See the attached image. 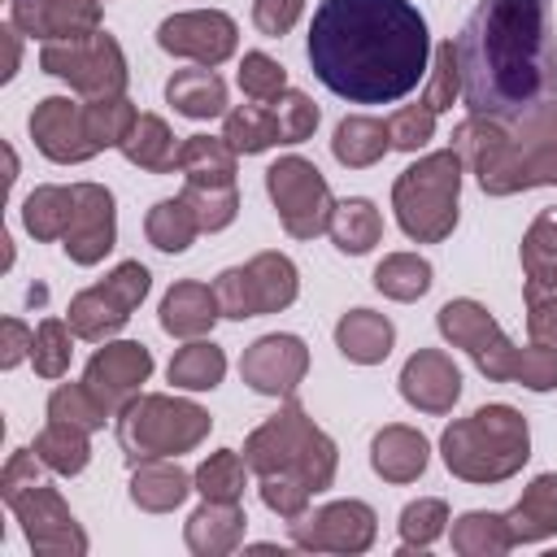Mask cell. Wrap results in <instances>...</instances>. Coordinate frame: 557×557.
Instances as JSON below:
<instances>
[{
    "label": "cell",
    "instance_id": "6da1fadb",
    "mask_svg": "<svg viewBox=\"0 0 557 557\" xmlns=\"http://www.w3.org/2000/svg\"><path fill=\"white\" fill-rule=\"evenodd\" d=\"M309 70L348 104H392L426 78L431 35L409 0H322L309 22Z\"/></svg>",
    "mask_w": 557,
    "mask_h": 557
},
{
    "label": "cell",
    "instance_id": "7a4b0ae2",
    "mask_svg": "<svg viewBox=\"0 0 557 557\" xmlns=\"http://www.w3.org/2000/svg\"><path fill=\"white\" fill-rule=\"evenodd\" d=\"M461 100L474 117L518 122L557 104V26L548 0H483L457 35Z\"/></svg>",
    "mask_w": 557,
    "mask_h": 557
},
{
    "label": "cell",
    "instance_id": "3957f363",
    "mask_svg": "<svg viewBox=\"0 0 557 557\" xmlns=\"http://www.w3.org/2000/svg\"><path fill=\"white\" fill-rule=\"evenodd\" d=\"M440 457L453 479L505 483L531 457V426L513 405H479L470 418L444 426Z\"/></svg>",
    "mask_w": 557,
    "mask_h": 557
},
{
    "label": "cell",
    "instance_id": "277c9868",
    "mask_svg": "<svg viewBox=\"0 0 557 557\" xmlns=\"http://www.w3.org/2000/svg\"><path fill=\"white\" fill-rule=\"evenodd\" d=\"M244 461H248V470L257 479L261 474H296L318 496V492H326L335 483L339 453H335V440L322 426H313L305 405L296 396H287L278 405V413L265 418L244 440Z\"/></svg>",
    "mask_w": 557,
    "mask_h": 557
},
{
    "label": "cell",
    "instance_id": "5b68a950",
    "mask_svg": "<svg viewBox=\"0 0 557 557\" xmlns=\"http://www.w3.org/2000/svg\"><path fill=\"white\" fill-rule=\"evenodd\" d=\"M453 148L461 165L479 178L487 196H513L531 187H557V148H531L509 135L496 117H466L453 126Z\"/></svg>",
    "mask_w": 557,
    "mask_h": 557
},
{
    "label": "cell",
    "instance_id": "8992f818",
    "mask_svg": "<svg viewBox=\"0 0 557 557\" xmlns=\"http://www.w3.org/2000/svg\"><path fill=\"white\" fill-rule=\"evenodd\" d=\"M457 200H461V157L457 148H440L405 165L392 183V209L400 231L413 244H440L457 226Z\"/></svg>",
    "mask_w": 557,
    "mask_h": 557
},
{
    "label": "cell",
    "instance_id": "52a82bcc",
    "mask_svg": "<svg viewBox=\"0 0 557 557\" xmlns=\"http://www.w3.org/2000/svg\"><path fill=\"white\" fill-rule=\"evenodd\" d=\"M213 418L183 396H161V392H139L131 405L117 409V444L131 466L152 461V457H178L191 453L209 435Z\"/></svg>",
    "mask_w": 557,
    "mask_h": 557
},
{
    "label": "cell",
    "instance_id": "ba28073f",
    "mask_svg": "<svg viewBox=\"0 0 557 557\" xmlns=\"http://www.w3.org/2000/svg\"><path fill=\"white\" fill-rule=\"evenodd\" d=\"M296 292H300V274H296L292 257H283V252H257L248 265H231L213 278L218 309L231 322L278 313L296 300Z\"/></svg>",
    "mask_w": 557,
    "mask_h": 557
},
{
    "label": "cell",
    "instance_id": "9c48e42d",
    "mask_svg": "<svg viewBox=\"0 0 557 557\" xmlns=\"http://www.w3.org/2000/svg\"><path fill=\"white\" fill-rule=\"evenodd\" d=\"M39 70L70 83L87 100L126 96V78H131L122 44L109 30H96L87 39H70V44H44L39 48Z\"/></svg>",
    "mask_w": 557,
    "mask_h": 557
},
{
    "label": "cell",
    "instance_id": "30bf717a",
    "mask_svg": "<svg viewBox=\"0 0 557 557\" xmlns=\"http://www.w3.org/2000/svg\"><path fill=\"white\" fill-rule=\"evenodd\" d=\"M435 326H440V335L453 348H466L470 352V361L479 366L483 379H492V383H518L522 348L500 331V322L487 313V305H479L470 296H457V300L440 305Z\"/></svg>",
    "mask_w": 557,
    "mask_h": 557
},
{
    "label": "cell",
    "instance_id": "8fae6325",
    "mask_svg": "<svg viewBox=\"0 0 557 557\" xmlns=\"http://www.w3.org/2000/svg\"><path fill=\"white\" fill-rule=\"evenodd\" d=\"M148 287H152V274H148L139 261H122V265H113L100 283L83 287V292L70 300L65 322L74 326L78 339L104 344L113 331H122V326L131 322V313L144 305Z\"/></svg>",
    "mask_w": 557,
    "mask_h": 557
},
{
    "label": "cell",
    "instance_id": "7c38bea8",
    "mask_svg": "<svg viewBox=\"0 0 557 557\" xmlns=\"http://www.w3.org/2000/svg\"><path fill=\"white\" fill-rule=\"evenodd\" d=\"M265 191H270V205H274V213L292 239H313L331 226L335 200H331V187L313 161L278 157L265 170Z\"/></svg>",
    "mask_w": 557,
    "mask_h": 557
},
{
    "label": "cell",
    "instance_id": "4fadbf2b",
    "mask_svg": "<svg viewBox=\"0 0 557 557\" xmlns=\"http://www.w3.org/2000/svg\"><path fill=\"white\" fill-rule=\"evenodd\" d=\"M0 496L17 513L22 535L35 553H44V557H83L87 553V531L78 527V518L70 513V505L61 500V492L52 483L30 479Z\"/></svg>",
    "mask_w": 557,
    "mask_h": 557
},
{
    "label": "cell",
    "instance_id": "5bb4252c",
    "mask_svg": "<svg viewBox=\"0 0 557 557\" xmlns=\"http://www.w3.org/2000/svg\"><path fill=\"white\" fill-rule=\"evenodd\" d=\"M287 535L305 553H366L379 535V518L366 500H331L287 522Z\"/></svg>",
    "mask_w": 557,
    "mask_h": 557
},
{
    "label": "cell",
    "instance_id": "9a60e30c",
    "mask_svg": "<svg viewBox=\"0 0 557 557\" xmlns=\"http://www.w3.org/2000/svg\"><path fill=\"white\" fill-rule=\"evenodd\" d=\"M305 374H309V348L300 335H287V331L252 339L239 357V379L261 396L287 400V396H296Z\"/></svg>",
    "mask_w": 557,
    "mask_h": 557
},
{
    "label": "cell",
    "instance_id": "2e32d148",
    "mask_svg": "<svg viewBox=\"0 0 557 557\" xmlns=\"http://www.w3.org/2000/svg\"><path fill=\"white\" fill-rule=\"evenodd\" d=\"M157 44L170 52V57H183L191 65H222L235 44H239V30L235 22L222 13V9H191V13H174L157 26Z\"/></svg>",
    "mask_w": 557,
    "mask_h": 557
},
{
    "label": "cell",
    "instance_id": "e0dca14e",
    "mask_svg": "<svg viewBox=\"0 0 557 557\" xmlns=\"http://www.w3.org/2000/svg\"><path fill=\"white\" fill-rule=\"evenodd\" d=\"M148 374H152V352L135 339H117V344H104V348L91 352V361L83 370V383L91 387V396L109 413H117L122 405H131L139 396Z\"/></svg>",
    "mask_w": 557,
    "mask_h": 557
},
{
    "label": "cell",
    "instance_id": "ac0fdd59",
    "mask_svg": "<svg viewBox=\"0 0 557 557\" xmlns=\"http://www.w3.org/2000/svg\"><path fill=\"white\" fill-rule=\"evenodd\" d=\"M30 139L57 165H78V161H91L100 152L91 144V135H87L83 104H74L70 96H44L35 104V113H30Z\"/></svg>",
    "mask_w": 557,
    "mask_h": 557
},
{
    "label": "cell",
    "instance_id": "d6986e66",
    "mask_svg": "<svg viewBox=\"0 0 557 557\" xmlns=\"http://www.w3.org/2000/svg\"><path fill=\"white\" fill-rule=\"evenodd\" d=\"M117 239V209H113V191L100 183H74V222L61 239L65 257L74 265H96L104 261V252Z\"/></svg>",
    "mask_w": 557,
    "mask_h": 557
},
{
    "label": "cell",
    "instance_id": "ffe728a7",
    "mask_svg": "<svg viewBox=\"0 0 557 557\" xmlns=\"http://www.w3.org/2000/svg\"><path fill=\"white\" fill-rule=\"evenodd\" d=\"M9 22L44 44H70L100 30V0H9Z\"/></svg>",
    "mask_w": 557,
    "mask_h": 557
},
{
    "label": "cell",
    "instance_id": "44dd1931",
    "mask_svg": "<svg viewBox=\"0 0 557 557\" xmlns=\"http://www.w3.org/2000/svg\"><path fill=\"white\" fill-rule=\"evenodd\" d=\"M400 396L418 409V413H453L457 396H461V370L444 348H418L405 366H400Z\"/></svg>",
    "mask_w": 557,
    "mask_h": 557
},
{
    "label": "cell",
    "instance_id": "7402d4cb",
    "mask_svg": "<svg viewBox=\"0 0 557 557\" xmlns=\"http://www.w3.org/2000/svg\"><path fill=\"white\" fill-rule=\"evenodd\" d=\"M370 466L383 483H413L431 466V444L422 431H413L405 422H387L370 440Z\"/></svg>",
    "mask_w": 557,
    "mask_h": 557
},
{
    "label": "cell",
    "instance_id": "603a6c76",
    "mask_svg": "<svg viewBox=\"0 0 557 557\" xmlns=\"http://www.w3.org/2000/svg\"><path fill=\"white\" fill-rule=\"evenodd\" d=\"M244 531H248V513L239 500H205L187 518L183 540L196 557H226L244 544Z\"/></svg>",
    "mask_w": 557,
    "mask_h": 557
},
{
    "label": "cell",
    "instance_id": "cb8c5ba5",
    "mask_svg": "<svg viewBox=\"0 0 557 557\" xmlns=\"http://www.w3.org/2000/svg\"><path fill=\"white\" fill-rule=\"evenodd\" d=\"M222 318L218 296L209 283L196 278H178L165 296H161V331L174 339H200L213 331V322Z\"/></svg>",
    "mask_w": 557,
    "mask_h": 557
},
{
    "label": "cell",
    "instance_id": "d4e9b609",
    "mask_svg": "<svg viewBox=\"0 0 557 557\" xmlns=\"http://www.w3.org/2000/svg\"><path fill=\"white\" fill-rule=\"evenodd\" d=\"M191 487H196V479L178 461H170V457H152V461H139L131 470V505L144 509V513L178 509Z\"/></svg>",
    "mask_w": 557,
    "mask_h": 557
},
{
    "label": "cell",
    "instance_id": "484cf974",
    "mask_svg": "<svg viewBox=\"0 0 557 557\" xmlns=\"http://www.w3.org/2000/svg\"><path fill=\"white\" fill-rule=\"evenodd\" d=\"M392 344H396V326L383 313H374V309H348L335 322V348L352 366H379V361H387Z\"/></svg>",
    "mask_w": 557,
    "mask_h": 557
},
{
    "label": "cell",
    "instance_id": "4316f807",
    "mask_svg": "<svg viewBox=\"0 0 557 557\" xmlns=\"http://www.w3.org/2000/svg\"><path fill=\"white\" fill-rule=\"evenodd\" d=\"M513 544H540L548 535H557V474H535L522 492V500L505 513Z\"/></svg>",
    "mask_w": 557,
    "mask_h": 557
},
{
    "label": "cell",
    "instance_id": "83f0119b",
    "mask_svg": "<svg viewBox=\"0 0 557 557\" xmlns=\"http://www.w3.org/2000/svg\"><path fill=\"white\" fill-rule=\"evenodd\" d=\"M165 100L174 104V113H183L191 122H209V117L226 113V83L209 65L174 70L170 83H165Z\"/></svg>",
    "mask_w": 557,
    "mask_h": 557
},
{
    "label": "cell",
    "instance_id": "f1b7e54d",
    "mask_svg": "<svg viewBox=\"0 0 557 557\" xmlns=\"http://www.w3.org/2000/svg\"><path fill=\"white\" fill-rule=\"evenodd\" d=\"M331 152L344 170H366L374 161H383L392 152V131L383 117H366V113H352L335 126V139H331Z\"/></svg>",
    "mask_w": 557,
    "mask_h": 557
},
{
    "label": "cell",
    "instance_id": "f546056e",
    "mask_svg": "<svg viewBox=\"0 0 557 557\" xmlns=\"http://www.w3.org/2000/svg\"><path fill=\"white\" fill-rule=\"evenodd\" d=\"M235 148L222 135H187L178 148V174L200 187H231L235 183Z\"/></svg>",
    "mask_w": 557,
    "mask_h": 557
},
{
    "label": "cell",
    "instance_id": "4dcf8cb0",
    "mask_svg": "<svg viewBox=\"0 0 557 557\" xmlns=\"http://www.w3.org/2000/svg\"><path fill=\"white\" fill-rule=\"evenodd\" d=\"M178 148L183 144H174V131L157 113H139L135 126H131V135L122 139V157L131 165L148 170V174H170L178 165Z\"/></svg>",
    "mask_w": 557,
    "mask_h": 557
},
{
    "label": "cell",
    "instance_id": "1f68e13d",
    "mask_svg": "<svg viewBox=\"0 0 557 557\" xmlns=\"http://www.w3.org/2000/svg\"><path fill=\"white\" fill-rule=\"evenodd\" d=\"M326 231H331V244L344 257H361L383 239V213L366 196H348V200H335V213H331Z\"/></svg>",
    "mask_w": 557,
    "mask_h": 557
},
{
    "label": "cell",
    "instance_id": "d6a6232c",
    "mask_svg": "<svg viewBox=\"0 0 557 557\" xmlns=\"http://www.w3.org/2000/svg\"><path fill=\"white\" fill-rule=\"evenodd\" d=\"M22 222L35 239L52 244V239H65L70 222H74V187H57V183H44L35 187L26 200H22Z\"/></svg>",
    "mask_w": 557,
    "mask_h": 557
},
{
    "label": "cell",
    "instance_id": "836d02e7",
    "mask_svg": "<svg viewBox=\"0 0 557 557\" xmlns=\"http://www.w3.org/2000/svg\"><path fill=\"white\" fill-rule=\"evenodd\" d=\"M170 383L183 392H213L226 374V352L213 339H187L174 357H170Z\"/></svg>",
    "mask_w": 557,
    "mask_h": 557
},
{
    "label": "cell",
    "instance_id": "e575fe53",
    "mask_svg": "<svg viewBox=\"0 0 557 557\" xmlns=\"http://www.w3.org/2000/svg\"><path fill=\"white\" fill-rule=\"evenodd\" d=\"M91 431L74 426V422H61V418H48V426L35 435V457L52 470V474H78L87 461H91V444H87Z\"/></svg>",
    "mask_w": 557,
    "mask_h": 557
},
{
    "label": "cell",
    "instance_id": "d590c367",
    "mask_svg": "<svg viewBox=\"0 0 557 557\" xmlns=\"http://www.w3.org/2000/svg\"><path fill=\"white\" fill-rule=\"evenodd\" d=\"M453 548L461 557H505L513 544L509 535V522L505 513H492V509H470L453 522Z\"/></svg>",
    "mask_w": 557,
    "mask_h": 557
},
{
    "label": "cell",
    "instance_id": "8d00e7d4",
    "mask_svg": "<svg viewBox=\"0 0 557 557\" xmlns=\"http://www.w3.org/2000/svg\"><path fill=\"white\" fill-rule=\"evenodd\" d=\"M374 287L387 296V300H422L431 292V261L418 257V252H387L379 265H374Z\"/></svg>",
    "mask_w": 557,
    "mask_h": 557
},
{
    "label": "cell",
    "instance_id": "74e56055",
    "mask_svg": "<svg viewBox=\"0 0 557 557\" xmlns=\"http://www.w3.org/2000/svg\"><path fill=\"white\" fill-rule=\"evenodd\" d=\"M144 235H148V244L161 248V252H187L191 239L200 235V222H196V213L187 209V200L174 196V200H157V205L148 209Z\"/></svg>",
    "mask_w": 557,
    "mask_h": 557
},
{
    "label": "cell",
    "instance_id": "f35d334b",
    "mask_svg": "<svg viewBox=\"0 0 557 557\" xmlns=\"http://www.w3.org/2000/svg\"><path fill=\"white\" fill-rule=\"evenodd\" d=\"M222 139L235 148V152H244V157H257V152H265V148H274L278 144V126H274V113H270V104H239V109H231L226 113V126H222Z\"/></svg>",
    "mask_w": 557,
    "mask_h": 557
},
{
    "label": "cell",
    "instance_id": "ab89813d",
    "mask_svg": "<svg viewBox=\"0 0 557 557\" xmlns=\"http://www.w3.org/2000/svg\"><path fill=\"white\" fill-rule=\"evenodd\" d=\"M244 470H248V461L235 448H218L196 466L191 479H196V492L205 500H239L244 496Z\"/></svg>",
    "mask_w": 557,
    "mask_h": 557
},
{
    "label": "cell",
    "instance_id": "60d3db41",
    "mask_svg": "<svg viewBox=\"0 0 557 557\" xmlns=\"http://www.w3.org/2000/svg\"><path fill=\"white\" fill-rule=\"evenodd\" d=\"M83 113H87V135H91V144H96L100 152H104V148H122V139L131 135V126H135V117H139V109H135L126 96L87 100Z\"/></svg>",
    "mask_w": 557,
    "mask_h": 557
},
{
    "label": "cell",
    "instance_id": "b9f144b4",
    "mask_svg": "<svg viewBox=\"0 0 557 557\" xmlns=\"http://www.w3.org/2000/svg\"><path fill=\"white\" fill-rule=\"evenodd\" d=\"M78 335H74V326L65 322V318H44L39 326H35V348H30V366H35V374H44V379H61L65 370H70V357H74V344Z\"/></svg>",
    "mask_w": 557,
    "mask_h": 557
},
{
    "label": "cell",
    "instance_id": "7bdbcfd3",
    "mask_svg": "<svg viewBox=\"0 0 557 557\" xmlns=\"http://www.w3.org/2000/svg\"><path fill=\"white\" fill-rule=\"evenodd\" d=\"M448 527V505L440 496H418L400 509V553L431 548Z\"/></svg>",
    "mask_w": 557,
    "mask_h": 557
},
{
    "label": "cell",
    "instance_id": "ee69618b",
    "mask_svg": "<svg viewBox=\"0 0 557 557\" xmlns=\"http://www.w3.org/2000/svg\"><path fill=\"white\" fill-rule=\"evenodd\" d=\"M265 104H270V113H274L278 144H305V139L318 131V104H313L305 91L287 87L283 96H274V100H265Z\"/></svg>",
    "mask_w": 557,
    "mask_h": 557
},
{
    "label": "cell",
    "instance_id": "f6af8a7d",
    "mask_svg": "<svg viewBox=\"0 0 557 557\" xmlns=\"http://www.w3.org/2000/svg\"><path fill=\"white\" fill-rule=\"evenodd\" d=\"M183 200H187V209L196 213L200 231H226V226L235 222V213H239V191H235V183H231V187H200V183H187V187H183Z\"/></svg>",
    "mask_w": 557,
    "mask_h": 557
},
{
    "label": "cell",
    "instance_id": "bcb514c9",
    "mask_svg": "<svg viewBox=\"0 0 557 557\" xmlns=\"http://www.w3.org/2000/svg\"><path fill=\"white\" fill-rule=\"evenodd\" d=\"M48 418H61V422H74L83 431H100L109 409L91 396L87 383H61L52 396H48Z\"/></svg>",
    "mask_w": 557,
    "mask_h": 557
},
{
    "label": "cell",
    "instance_id": "7dc6e473",
    "mask_svg": "<svg viewBox=\"0 0 557 557\" xmlns=\"http://www.w3.org/2000/svg\"><path fill=\"white\" fill-rule=\"evenodd\" d=\"M239 87H244L248 100L265 104V100H274V96L287 91V70L274 57H265V52H244V61H239Z\"/></svg>",
    "mask_w": 557,
    "mask_h": 557
},
{
    "label": "cell",
    "instance_id": "c3c4849f",
    "mask_svg": "<svg viewBox=\"0 0 557 557\" xmlns=\"http://www.w3.org/2000/svg\"><path fill=\"white\" fill-rule=\"evenodd\" d=\"M457 96H461V70H457V48H453V39H448V44H440L435 57H431L422 104H431L435 113H444V109H453Z\"/></svg>",
    "mask_w": 557,
    "mask_h": 557
},
{
    "label": "cell",
    "instance_id": "681fc988",
    "mask_svg": "<svg viewBox=\"0 0 557 557\" xmlns=\"http://www.w3.org/2000/svg\"><path fill=\"white\" fill-rule=\"evenodd\" d=\"M261 505L270 509V513H278V518H300L305 509H309V500H313V492L296 479V474H261Z\"/></svg>",
    "mask_w": 557,
    "mask_h": 557
},
{
    "label": "cell",
    "instance_id": "f907efd6",
    "mask_svg": "<svg viewBox=\"0 0 557 557\" xmlns=\"http://www.w3.org/2000/svg\"><path fill=\"white\" fill-rule=\"evenodd\" d=\"M387 131H392V148L418 152L435 135V109L431 104H405V109H396L387 117Z\"/></svg>",
    "mask_w": 557,
    "mask_h": 557
},
{
    "label": "cell",
    "instance_id": "816d5d0a",
    "mask_svg": "<svg viewBox=\"0 0 557 557\" xmlns=\"http://www.w3.org/2000/svg\"><path fill=\"white\" fill-rule=\"evenodd\" d=\"M557 265V209H544L522 235V270Z\"/></svg>",
    "mask_w": 557,
    "mask_h": 557
},
{
    "label": "cell",
    "instance_id": "f5cc1de1",
    "mask_svg": "<svg viewBox=\"0 0 557 557\" xmlns=\"http://www.w3.org/2000/svg\"><path fill=\"white\" fill-rule=\"evenodd\" d=\"M305 13V0H252V26L265 39H283Z\"/></svg>",
    "mask_w": 557,
    "mask_h": 557
},
{
    "label": "cell",
    "instance_id": "db71d44e",
    "mask_svg": "<svg viewBox=\"0 0 557 557\" xmlns=\"http://www.w3.org/2000/svg\"><path fill=\"white\" fill-rule=\"evenodd\" d=\"M505 126L518 144L557 148V104H540V109H531V113H522L518 122H505Z\"/></svg>",
    "mask_w": 557,
    "mask_h": 557
},
{
    "label": "cell",
    "instance_id": "11a10c76",
    "mask_svg": "<svg viewBox=\"0 0 557 557\" xmlns=\"http://www.w3.org/2000/svg\"><path fill=\"white\" fill-rule=\"evenodd\" d=\"M527 335H531V344L557 348V292L527 300Z\"/></svg>",
    "mask_w": 557,
    "mask_h": 557
},
{
    "label": "cell",
    "instance_id": "9f6ffc18",
    "mask_svg": "<svg viewBox=\"0 0 557 557\" xmlns=\"http://www.w3.org/2000/svg\"><path fill=\"white\" fill-rule=\"evenodd\" d=\"M30 348H35V331L17 318H4L0 322V366L13 370L22 357H30Z\"/></svg>",
    "mask_w": 557,
    "mask_h": 557
},
{
    "label": "cell",
    "instance_id": "6f0895ef",
    "mask_svg": "<svg viewBox=\"0 0 557 557\" xmlns=\"http://www.w3.org/2000/svg\"><path fill=\"white\" fill-rule=\"evenodd\" d=\"M557 292V265H531L522 278V296H553Z\"/></svg>",
    "mask_w": 557,
    "mask_h": 557
},
{
    "label": "cell",
    "instance_id": "680465c9",
    "mask_svg": "<svg viewBox=\"0 0 557 557\" xmlns=\"http://www.w3.org/2000/svg\"><path fill=\"white\" fill-rule=\"evenodd\" d=\"M0 35H4V70H0V78H13V70H17V35H22V30L9 22Z\"/></svg>",
    "mask_w": 557,
    "mask_h": 557
}]
</instances>
